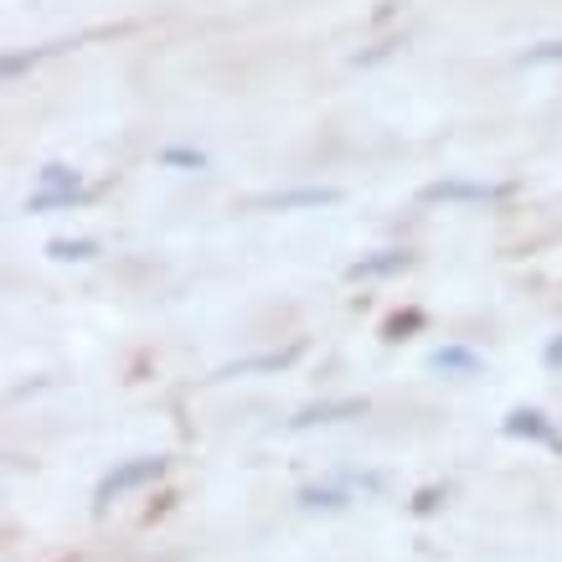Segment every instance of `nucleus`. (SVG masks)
Returning a JSON list of instances; mask_svg holds the SVG:
<instances>
[{
    "label": "nucleus",
    "mask_w": 562,
    "mask_h": 562,
    "mask_svg": "<svg viewBox=\"0 0 562 562\" xmlns=\"http://www.w3.org/2000/svg\"><path fill=\"white\" fill-rule=\"evenodd\" d=\"M47 254L57 258V263H93V258L103 254L93 238H52L47 243Z\"/></svg>",
    "instance_id": "f8f14e48"
},
{
    "label": "nucleus",
    "mask_w": 562,
    "mask_h": 562,
    "mask_svg": "<svg viewBox=\"0 0 562 562\" xmlns=\"http://www.w3.org/2000/svg\"><path fill=\"white\" fill-rule=\"evenodd\" d=\"M166 470H171V460H166V454H135V460H120L109 475L99 480V491H93V512H109V506H114V501H124L130 491L155 485Z\"/></svg>",
    "instance_id": "f257e3e1"
},
{
    "label": "nucleus",
    "mask_w": 562,
    "mask_h": 562,
    "mask_svg": "<svg viewBox=\"0 0 562 562\" xmlns=\"http://www.w3.org/2000/svg\"><path fill=\"white\" fill-rule=\"evenodd\" d=\"M424 325H428V315H424V310H403V315H392V321L382 325V341H392V346H397V341H408L413 330H424Z\"/></svg>",
    "instance_id": "ddd939ff"
},
{
    "label": "nucleus",
    "mask_w": 562,
    "mask_h": 562,
    "mask_svg": "<svg viewBox=\"0 0 562 562\" xmlns=\"http://www.w3.org/2000/svg\"><path fill=\"white\" fill-rule=\"evenodd\" d=\"M439 501H443V491H439V485H428V491H424V495H418V501H413V512H418V516H428V512H439Z\"/></svg>",
    "instance_id": "a211bd4d"
},
{
    "label": "nucleus",
    "mask_w": 562,
    "mask_h": 562,
    "mask_svg": "<svg viewBox=\"0 0 562 562\" xmlns=\"http://www.w3.org/2000/svg\"><path fill=\"white\" fill-rule=\"evenodd\" d=\"M300 361V346H284V351H258V357H243V361H227L212 372V382H233V376H254V372H284Z\"/></svg>",
    "instance_id": "6e6552de"
},
{
    "label": "nucleus",
    "mask_w": 562,
    "mask_h": 562,
    "mask_svg": "<svg viewBox=\"0 0 562 562\" xmlns=\"http://www.w3.org/2000/svg\"><path fill=\"white\" fill-rule=\"evenodd\" d=\"M542 367H547V372H562V330L542 346Z\"/></svg>",
    "instance_id": "f3484780"
},
{
    "label": "nucleus",
    "mask_w": 562,
    "mask_h": 562,
    "mask_svg": "<svg viewBox=\"0 0 562 562\" xmlns=\"http://www.w3.org/2000/svg\"><path fill=\"white\" fill-rule=\"evenodd\" d=\"M501 434H506V439H521V443H542V449L562 454V434L552 428V418H547L542 408H512L501 418Z\"/></svg>",
    "instance_id": "20e7f679"
},
{
    "label": "nucleus",
    "mask_w": 562,
    "mask_h": 562,
    "mask_svg": "<svg viewBox=\"0 0 562 562\" xmlns=\"http://www.w3.org/2000/svg\"><path fill=\"white\" fill-rule=\"evenodd\" d=\"M428 367L443 376H480V357L470 346H439V351L428 357Z\"/></svg>",
    "instance_id": "1a4fd4ad"
},
{
    "label": "nucleus",
    "mask_w": 562,
    "mask_h": 562,
    "mask_svg": "<svg viewBox=\"0 0 562 562\" xmlns=\"http://www.w3.org/2000/svg\"><path fill=\"white\" fill-rule=\"evenodd\" d=\"M160 166H166V171H206V155L191 150V145H166V150H160Z\"/></svg>",
    "instance_id": "4468645a"
},
{
    "label": "nucleus",
    "mask_w": 562,
    "mask_h": 562,
    "mask_svg": "<svg viewBox=\"0 0 562 562\" xmlns=\"http://www.w3.org/2000/svg\"><path fill=\"white\" fill-rule=\"evenodd\" d=\"M93 191H42L36 187L32 196H26V212L32 217H47V212H68V206H83Z\"/></svg>",
    "instance_id": "9d476101"
},
{
    "label": "nucleus",
    "mask_w": 562,
    "mask_h": 562,
    "mask_svg": "<svg viewBox=\"0 0 562 562\" xmlns=\"http://www.w3.org/2000/svg\"><path fill=\"white\" fill-rule=\"evenodd\" d=\"M408 269H413L408 248H376V254L357 258V263L346 269V279H351V284H376V279H392V273H408Z\"/></svg>",
    "instance_id": "0eeeda50"
},
{
    "label": "nucleus",
    "mask_w": 562,
    "mask_h": 562,
    "mask_svg": "<svg viewBox=\"0 0 562 562\" xmlns=\"http://www.w3.org/2000/svg\"><path fill=\"white\" fill-rule=\"evenodd\" d=\"M36 57H42V52H11V57H5V78H21L26 68H36Z\"/></svg>",
    "instance_id": "dca6fc26"
},
{
    "label": "nucleus",
    "mask_w": 562,
    "mask_h": 562,
    "mask_svg": "<svg viewBox=\"0 0 562 562\" xmlns=\"http://www.w3.org/2000/svg\"><path fill=\"white\" fill-rule=\"evenodd\" d=\"M36 187L42 191H93L83 181V171H72V166H63V160H52V166H42V176H36Z\"/></svg>",
    "instance_id": "9b49d317"
},
{
    "label": "nucleus",
    "mask_w": 562,
    "mask_h": 562,
    "mask_svg": "<svg viewBox=\"0 0 562 562\" xmlns=\"http://www.w3.org/2000/svg\"><path fill=\"white\" fill-rule=\"evenodd\" d=\"M382 485L387 480L376 475V470H346V475L336 480H321V485H305L300 491V506H310V512H341V506H351V501H361V495H382Z\"/></svg>",
    "instance_id": "7ed1b4c3"
},
{
    "label": "nucleus",
    "mask_w": 562,
    "mask_h": 562,
    "mask_svg": "<svg viewBox=\"0 0 562 562\" xmlns=\"http://www.w3.org/2000/svg\"><path fill=\"white\" fill-rule=\"evenodd\" d=\"M516 63H521V68H547V63H562V42H537V47H527Z\"/></svg>",
    "instance_id": "2eb2a0df"
},
{
    "label": "nucleus",
    "mask_w": 562,
    "mask_h": 562,
    "mask_svg": "<svg viewBox=\"0 0 562 562\" xmlns=\"http://www.w3.org/2000/svg\"><path fill=\"white\" fill-rule=\"evenodd\" d=\"M367 413V397H325V403H305V408L290 418L294 434L305 428H321V424H346V418H361Z\"/></svg>",
    "instance_id": "423d86ee"
},
{
    "label": "nucleus",
    "mask_w": 562,
    "mask_h": 562,
    "mask_svg": "<svg viewBox=\"0 0 562 562\" xmlns=\"http://www.w3.org/2000/svg\"><path fill=\"white\" fill-rule=\"evenodd\" d=\"M336 202H341V187H290L254 196L258 212H315V206H336Z\"/></svg>",
    "instance_id": "39448f33"
},
{
    "label": "nucleus",
    "mask_w": 562,
    "mask_h": 562,
    "mask_svg": "<svg viewBox=\"0 0 562 562\" xmlns=\"http://www.w3.org/2000/svg\"><path fill=\"white\" fill-rule=\"evenodd\" d=\"M512 181H470V176H443V181H428L418 191L424 206H495L512 202Z\"/></svg>",
    "instance_id": "f03ea898"
}]
</instances>
